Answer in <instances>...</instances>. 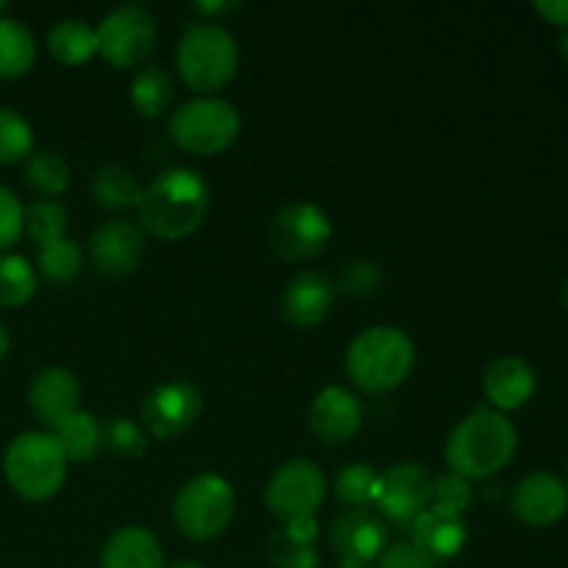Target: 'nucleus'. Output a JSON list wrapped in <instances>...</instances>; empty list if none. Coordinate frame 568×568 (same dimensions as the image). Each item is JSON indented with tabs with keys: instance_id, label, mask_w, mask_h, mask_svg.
I'll use <instances>...</instances> for the list:
<instances>
[{
	"instance_id": "obj_44",
	"label": "nucleus",
	"mask_w": 568,
	"mask_h": 568,
	"mask_svg": "<svg viewBox=\"0 0 568 568\" xmlns=\"http://www.w3.org/2000/svg\"><path fill=\"white\" fill-rule=\"evenodd\" d=\"M564 303H566V308H568V283H566V288H564Z\"/></svg>"
},
{
	"instance_id": "obj_43",
	"label": "nucleus",
	"mask_w": 568,
	"mask_h": 568,
	"mask_svg": "<svg viewBox=\"0 0 568 568\" xmlns=\"http://www.w3.org/2000/svg\"><path fill=\"white\" fill-rule=\"evenodd\" d=\"M558 48H560V53H564V59L568 61V28H564V33H560Z\"/></svg>"
},
{
	"instance_id": "obj_22",
	"label": "nucleus",
	"mask_w": 568,
	"mask_h": 568,
	"mask_svg": "<svg viewBox=\"0 0 568 568\" xmlns=\"http://www.w3.org/2000/svg\"><path fill=\"white\" fill-rule=\"evenodd\" d=\"M316 538H320L316 519H294L272 532L266 541V558L272 568H320Z\"/></svg>"
},
{
	"instance_id": "obj_40",
	"label": "nucleus",
	"mask_w": 568,
	"mask_h": 568,
	"mask_svg": "<svg viewBox=\"0 0 568 568\" xmlns=\"http://www.w3.org/2000/svg\"><path fill=\"white\" fill-rule=\"evenodd\" d=\"M197 11H209V14H225V11L236 9V3H197Z\"/></svg>"
},
{
	"instance_id": "obj_31",
	"label": "nucleus",
	"mask_w": 568,
	"mask_h": 568,
	"mask_svg": "<svg viewBox=\"0 0 568 568\" xmlns=\"http://www.w3.org/2000/svg\"><path fill=\"white\" fill-rule=\"evenodd\" d=\"M67 231V209L55 200H37L22 211V233H28L37 247L53 244L64 239Z\"/></svg>"
},
{
	"instance_id": "obj_25",
	"label": "nucleus",
	"mask_w": 568,
	"mask_h": 568,
	"mask_svg": "<svg viewBox=\"0 0 568 568\" xmlns=\"http://www.w3.org/2000/svg\"><path fill=\"white\" fill-rule=\"evenodd\" d=\"M172 98H175V83L164 67L148 64L133 75L131 103L144 120H155L164 111H170Z\"/></svg>"
},
{
	"instance_id": "obj_3",
	"label": "nucleus",
	"mask_w": 568,
	"mask_h": 568,
	"mask_svg": "<svg viewBox=\"0 0 568 568\" xmlns=\"http://www.w3.org/2000/svg\"><path fill=\"white\" fill-rule=\"evenodd\" d=\"M416 364V347L399 327L375 325L361 331L344 355L347 377L366 394H388L403 386Z\"/></svg>"
},
{
	"instance_id": "obj_19",
	"label": "nucleus",
	"mask_w": 568,
	"mask_h": 568,
	"mask_svg": "<svg viewBox=\"0 0 568 568\" xmlns=\"http://www.w3.org/2000/svg\"><path fill=\"white\" fill-rule=\"evenodd\" d=\"M78 399H81V386H78L75 375L64 366L42 369L28 388V403H31L33 416L53 430L75 414Z\"/></svg>"
},
{
	"instance_id": "obj_30",
	"label": "nucleus",
	"mask_w": 568,
	"mask_h": 568,
	"mask_svg": "<svg viewBox=\"0 0 568 568\" xmlns=\"http://www.w3.org/2000/svg\"><path fill=\"white\" fill-rule=\"evenodd\" d=\"M37 266H39V275H42L44 281L55 283V286H67V283H72L78 275H81L83 253L81 247H78V242H72V239L64 236L59 239V242L39 247Z\"/></svg>"
},
{
	"instance_id": "obj_1",
	"label": "nucleus",
	"mask_w": 568,
	"mask_h": 568,
	"mask_svg": "<svg viewBox=\"0 0 568 568\" xmlns=\"http://www.w3.org/2000/svg\"><path fill=\"white\" fill-rule=\"evenodd\" d=\"M136 220L144 233L164 242H181L200 231L211 209V189L200 172L175 166L142 186L136 200Z\"/></svg>"
},
{
	"instance_id": "obj_6",
	"label": "nucleus",
	"mask_w": 568,
	"mask_h": 568,
	"mask_svg": "<svg viewBox=\"0 0 568 568\" xmlns=\"http://www.w3.org/2000/svg\"><path fill=\"white\" fill-rule=\"evenodd\" d=\"M236 514V494L220 475L192 477L181 486L172 503V521L189 541H214L231 527Z\"/></svg>"
},
{
	"instance_id": "obj_15",
	"label": "nucleus",
	"mask_w": 568,
	"mask_h": 568,
	"mask_svg": "<svg viewBox=\"0 0 568 568\" xmlns=\"http://www.w3.org/2000/svg\"><path fill=\"white\" fill-rule=\"evenodd\" d=\"M510 510L527 527H552L568 514V486L552 471H532L516 483Z\"/></svg>"
},
{
	"instance_id": "obj_42",
	"label": "nucleus",
	"mask_w": 568,
	"mask_h": 568,
	"mask_svg": "<svg viewBox=\"0 0 568 568\" xmlns=\"http://www.w3.org/2000/svg\"><path fill=\"white\" fill-rule=\"evenodd\" d=\"M170 568H203L200 560H192V558H183V560H175Z\"/></svg>"
},
{
	"instance_id": "obj_23",
	"label": "nucleus",
	"mask_w": 568,
	"mask_h": 568,
	"mask_svg": "<svg viewBox=\"0 0 568 568\" xmlns=\"http://www.w3.org/2000/svg\"><path fill=\"white\" fill-rule=\"evenodd\" d=\"M48 50L59 64L78 67L98 53V28L89 26L87 20H61L50 28Z\"/></svg>"
},
{
	"instance_id": "obj_41",
	"label": "nucleus",
	"mask_w": 568,
	"mask_h": 568,
	"mask_svg": "<svg viewBox=\"0 0 568 568\" xmlns=\"http://www.w3.org/2000/svg\"><path fill=\"white\" fill-rule=\"evenodd\" d=\"M9 349H11V336H9V331H6L3 322H0V361L9 355Z\"/></svg>"
},
{
	"instance_id": "obj_16",
	"label": "nucleus",
	"mask_w": 568,
	"mask_h": 568,
	"mask_svg": "<svg viewBox=\"0 0 568 568\" xmlns=\"http://www.w3.org/2000/svg\"><path fill=\"white\" fill-rule=\"evenodd\" d=\"M336 283L325 272L305 270L297 272L292 281L283 286L281 314L294 327H316L331 316L336 305Z\"/></svg>"
},
{
	"instance_id": "obj_33",
	"label": "nucleus",
	"mask_w": 568,
	"mask_h": 568,
	"mask_svg": "<svg viewBox=\"0 0 568 568\" xmlns=\"http://www.w3.org/2000/svg\"><path fill=\"white\" fill-rule=\"evenodd\" d=\"M33 153V131L20 111L0 105V164H17Z\"/></svg>"
},
{
	"instance_id": "obj_29",
	"label": "nucleus",
	"mask_w": 568,
	"mask_h": 568,
	"mask_svg": "<svg viewBox=\"0 0 568 568\" xmlns=\"http://www.w3.org/2000/svg\"><path fill=\"white\" fill-rule=\"evenodd\" d=\"M381 488V471L372 464H347L338 469L333 480V494L347 508H369L377 499Z\"/></svg>"
},
{
	"instance_id": "obj_11",
	"label": "nucleus",
	"mask_w": 568,
	"mask_h": 568,
	"mask_svg": "<svg viewBox=\"0 0 568 568\" xmlns=\"http://www.w3.org/2000/svg\"><path fill=\"white\" fill-rule=\"evenodd\" d=\"M433 477L422 464H394L381 471V488H377V510L383 519L394 521L397 527H408L430 508Z\"/></svg>"
},
{
	"instance_id": "obj_20",
	"label": "nucleus",
	"mask_w": 568,
	"mask_h": 568,
	"mask_svg": "<svg viewBox=\"0 0 568 568\" xmlns=\"http://www.w3.org/2000/svg\"><path fill=\"white\" fill-rule=\"evenodd\" d=\"M466 538H469V530H466L464 516L447 514V510L438 508H427L410 525V544L419 547L436 564L458 558L466 547Z\"/></svg>"
},
{
	"instance_id": "obj_27",
	"label": "nucleus",
	"mask_w": 568,
	"mask_h": 568,
	"mask_svg": "<svg viewBox=\"0 0 568 568\" xmlns=\"http://www.w3.org/2000/svg\"><path fill=\"white\" fill-rule=\"evenodd\" d=\"M37 61L33 33L20 20L0 17V78H20Z\"/></svg>"
},
{
	"instance_id": "obj_12",
	"label": "nucleus",
	"mask_w": 568,
	"mask_h": 568,
	"mask_svg": "<svg viewBox=\"0 0 568 568\" xmlns=\"http://www.w3.org/2000/svg\"><path fill=\"white\" fill-rule=\"evenodd\" d=\"M331 547L338 555V568H375L388 547L386 521L369 508H347L333 519Z\"/></svg>"
},
{
	"instance_id": "obj_32",
	"label": "nucleus",
	"mask_w": 568,
	"mask_h": 568,
	"mask_svg": "<svg viewBox=\"0 0 568 568\" xmlns=\"http://www.w3.org/2000/svg\"><path fill=\"white\" fill-rule=\"evenodd\" d=\"M26 183L33 192L42 194L44 200H50L70 186V166L53 150H39V153H31V159H28Z\"/></svg>"
},
{
	"instance_id": "obj_4",
	"label": "nucleus",
	"mask_w": 568,
	"mask_h": 568,
	"mask_svg": "<svg viewBox=\"0 0 568 568\" xmlns=\"http://www.w3.org/2000/svg\"><path fill=\"white\" fill-rule=\"evenodd\" d=\"M3 475L22 499L44 503L64 486L67 458L53 433L28 430L6 447Z\"/></svg>"
},
{
	"instance_id": "obj_9",
	"label": "nucleus",
	"mask_w": 568,
	"mask_h": 568,
	"mask_svg": "<svg viewBox=\"0 0 568 568\" xmlns=\"http://www.w3.org/2000/svg\"><path fill=\"white\" fill-rule=\"evenodd\" d=\"M327 483L320 466L308 458H294L277 466L266 483V508L281 525L294 519H316V510L325 503Z\"/></svg>"
},
{
	"instance_id": "obj_21",
	"label": "nucleus",
	"mask_w": 568,
	"mask_h": 568,
	"mask_svg": "<svg viewBox=\"0 0 568 568\" xmlns=\"http://www.w3.org/2000/svg\"><path fill=\"white\" fill-rule=\"evenodd\" d=\"M100 568H166L164 549L148 527H120L103 544Z\"/></svg>"
},
{
	"instance_id": "obj_26",
	"label": "nucleus",
	"mask_w": 568,
	"mask_h": 568,
	"mask_svg": "<svg viewBox=\"0 0 568 568\" xmlns=\"http://www.w3.org/2000/svg\"><path fill=\"white\" fill-rule=\"evenodd\" d=\"M89 189H92L94 203H98L100 209H111V211L133 209L139 194H142V186H139L136 175L120 164L100 166V170L92 175Z\"/></svg>"
},
{
	"instance_id": "obj_24",
	"label": "nucleus",
	"mask_w": 568,
	"mask_h": 568,
	"mask_svg": "<svg viewBox=\"0 0 568 568\" xmlns=\"http://www.w3.org/2000/svg\"><path fill=\"white\" fill-rule=\"evenodd\" d=\"M53 436L59 442L61 453H64L67 464L70 460H75V464L92 460L103 449V425L87 410H75L70 419L55 427Z\"/></svg>"
},
{
	"instance_id": "obj_37",
	"label": "nucleus",
	"mask_w": 568,
	"mask_h": 568,
	"mask_svg": "<svg viewBox=\"0 0 568 568\" xmlns=\"http://www.w3.org/2000/svg\"><path fill=\"white\" fill-rule=\"evenodd\" d=\"M22 203L11 189L0 186V253L17 244L22 236Z\"/></svg>"
},
{
	"instance_id": "obj_7",
	"label": "nucleus",
	"mask_w": 568,
	"mask_h": 568,
	"mask_svg": "<svg viewBox=\"0 0 568 568\" xmlns=\"http://www.w3.org/2000/svg\"><path fill=\"white\" fill-rule=\"evenodd\" d=\"M166 131L183 153L216 155L225 153L236 142L239 131H242V116H239L236 105L227 100L216 98V94H203V98L189 100L181 109L172 111Z\"/></svg>"
},
{
	"instance_id": "obj_2",
	"label": "nucleus",
	"mask_w": 568,
	"mask_h": 568,
	"mask_svg": "<svg viewBox=\"0 0 568 568\" xmlns=\"http://www.w3.org/2000/svg\"><path fill=\"white\" fill-rule=\"evenodd\" d=\"M519 449L514 422L491 405H480L453 427L447 438V466L464 480H486L499 475Z\"/></svg>"
},
{
	"instance_id": "obj_38",
	"label": "nucleus",
	"mask_w": 568,
	"mask_h": 568,
	"mask_svg": "<svg viewBox=\"0 0 568 568\" xmlns=\"http://www.w3.org/2000/svg\"><path fill=\"white\" fill-rule=\"evenodd\" d=\"M375 568H438V564L433 558H427L419 547H414L410 541H403L383 549Z\"/></svg>"
},
{
	"instance_id": "obj_5",
	"label": "nucleus",
	"mask_w": 568,
	"mask_h": 568,
	"mask_svg": "<svg viewBox=\"0 0 568 568\" xmlns=\"http://www.w3.org/2000/svg\"><path fill=\"white\" fill-rule=\"evenodd\" d=\"M183 83L203 98L227 87L239 70V44L216 22H197L186 28L175 53Z\"/></svg>"
},
{
	"instance_id": "obj_35",
	"label": "nucleus",
	"mask_w": 568,
	"mask_h": 568,
	"mask_svg": "<svg viewBox=\"0 0 568 568\" xmlns=\"http://www.w3.org/2000/svg\"><path fill=\"white\" fill-rule=\"evenodd\" d=\"M383 286V270L369 258H358L349 261L347 266L342 270V277H338V286L344 294L355 300H366L375 297Z\"/></svg>"
},
{
	"instance_id": "obj_10",
	"label": "nucleus",
	"mask_w": 568,
	"mask_h": 568,
	"mask_svg": "<svg viewBox=\"0 0 568 568\" xmlns=\"http://www.w3.org/2000/svg\"><path fill=\"white\" fill-rule=\"evenodd\" d=\"M333 225L331 216L316 203H292L281 209L272 220L270 247L281 261L297 264V261L316 258L331 244Z\"/></svg>"
},
{
	"instance_id": "obj_17",
	"label": "nucleus",
	"mask_w": 568,
	"mask_h": 568,
	"mask_svg": "<svg viewBox=\"0 0 568 568\" xmlns=\"http://www.w3.org/2000/svg\"><path fill=\"white\" fill-rule=\"evenodd\" d=\"M361 422H364V408L358 397L342 386L322 388L311 403V433L331 447L347 444L361 430Z\"/></svg>"
},
{
	"instance_id": "obj_34",
	"label": "nucleus",
	"mask_w": 568,
	"mask_h": 568,
	"mask_svg": "<svg viewBox=\"0 0 568 568\" xmlns=\"http://www.w3.org/2000/svg\"><path fill=\"white\" fill-rule=\"evenodd\" d=\"M103 449L120 458H142L148 453V436L136 422L116 416L103 425Z\"/></svg>"
},
{
	"instance_id": "obj_14",
	"label": "nucleus",
	"mask_w": 568,
	"mask_h": 568,
	"mask_svg": "<svg viewBox=\"0 0 568 568\" xmlns=\"http://www.w3.org/2000/svg\"><path fill=\"white\" fill-rule=\"evenodd\" d=\"M144 231L136 222L109 220L89 236V261L103 277L120 281L133 275L144 261Z\"/></svg>"
},
{
	"instance_id": "obj_18",
	"label": "nucleus",
	"mask_w": 568,
	"mask_h": 568,
	"mask_svg": "<svg viewBox=\"0 0 568 568\" xmlns=\"http://www.w3.org/2000/svg\"><path fill=\"white\" fill-rule=\"evenodd\" d=\"M536 369L521 355H503V358L491 361L483 375V392H486L488 405L499 414L525 408L536 397Z\"/></svg>"
},
{
	"instance_id": "obj_28",
	"label": "nucleus",
	"mask_w": 568,
	"mask_h": 568,
	"mask_svg": "<svg viewBox=\"0 0 568 568\" xmlns=\"http://www.w3.org/2000/svg\"><path fill=\"white\" fill-rule=\"evenodd\" d=\"M39 275L31 261L17 253H0V305L20 308L37 294Z\"/></svg>"
},
{
	"instance_id": "obj_13",
	"label": "nucleus",
	"mask_w": 568,
	"mask_h": 568,
	"mask_svg": "<svg viewBox=\"0 0 568 568\" xmlns=\"http://www.w3.org/2000/svg\"><path fill=\"white\" fill-rule=\"evenodd\" d=\"M203 414V394L186 381L155 386L142 403V422L155 438H175L197 425Z\"/></svg>"
},
{
	"instance_id": "obj_39",
	"label": "nucleus",
	"mask_w": 568,
	"mask_h": 568,
	"mask_svg": "<svg viewBox=\"0 0 568 568\" xmlns=\"http://www.w3.org/2000/svg\"><path fill=\"white\" fill-rule=\"evenodd\" d=\"M532 9L552 26L568 28V0H538Z\"/></svg>"
},
{
	"instance_id": "obj_36",
	"label": "nucleus",
	"mask_w": 568,
	"mask_h": 568,
	"mask_svg": "<svg viewBox=\"0 0 568 568\" xmlns=\"http://www.w3.org/2000/svg\"><path fill=\"white\" fill-rule=\"evenodd\" d=\"M471 499H475V491H471V483L464 480V477L444 475L438 480H433L430 508L464 516L471 508Z\"/></svg>"
},
{
	"instance_id": "obj_8",
	"label": "nucleus",
	"mask_w": 568,
	"mask_h": 568,
	"mask_svg": "<svg viewBox=\"0 0 568 568\" xmlns=\"http://www.w3.org/2000/svg\"><path fill=\"white\" fill-rule=\"evenodd\" d=\"M159 39L155 14L142 3L111 9L98 26V53L116 70H133L150 59Z\"/></svg>"
}]
</instances>
